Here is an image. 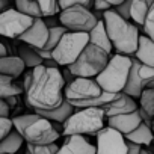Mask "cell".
I'll return each instance as SVG.
<instances>
[{"instance_id":"14","label":"cell","mask_w":154,"mask_h":154,"mask_svg":"<svg viewBox=\"0 0 154 154\" xmlns=\"http://www.w3.org/2000/svg\"><path fill=\"white\" fill-rule=\"evenodd\" d=\"M142 124L139 112H131V113H125V115H118V116H112L107 118V127L118 131L122 136L130 134L131 131H134L139 125Z\"/></svg>"},{"instance_id":"22","label":"cell","mask_w":154,"mask_h":154,"mask_svg":"<svg viewBox=\"0 0 154 154\" xmlns=\"http://www.w3.org/2000/svg\"><path fill=\"white\" fill-rule=\"evenodd\" d=\"M124 139H125L127 142H131V143H136V145L145 148V146H149V145L152 143V140H154V133H152V130H151L149 127H146L145 124H140L134 131H131L130 134L124 136Z\"/></svg>"},{"instance_id":"15","label":"cell","mask_w":154,"mask_h":154,"mask_svg":"<svg viewBox=\"0 0 154 154\" xmlns=\"http://www.w3.org/2000/svg\"><path fill=\"white\" fill-rule=\"evenodd\" d=\"M56 154H95V145L85 136H68Z\"/></svg>"},{"instance_id":"10","label":"cell","mask_w":154,"mask_h":154,"mask_svg":"<svg viewBox=\"0 0 154 154\" xmlns=\"http://www.w3.org/2000/svg\"><path fill=\"white\" fill-rule=\"evenodd\" d=\"M154 80V68L142 65L134 57H131V68L128 72V79L124 88V94L134 98H139L142 91Z\"/></svg>"},{"instance_id":"11","label":"cell","mask_w":154,"mask_h":154,"mask_svg":"<svg viewBox=\"0 0 154 154\" xmlns=\"http://www.w3.org/2000/svg\"><path fill=\"white\" fill-rule=\"evenodd\" d=\"M32 18L23 15L15 8H9L0 14V36L18 39L32 24Z\"/></svg>"},{"instance_id":"4","label":"cell","mask_w":154,"mask_h":154,"mask_svg":"<svg viewBox=\"0 0 154 154\" xmlns=\"http://www.w3.org/2000/svg\"><path fill=\"white\" fill-rule=\"evenodd\" d=\"M131 68V57L122 54H112L104 69L95 77V82L103 92L119 94L124 91L128 72Z\"/></svg>"},{"instance_id":"13","label":"cell","mask_w":154,"mask_h":154,"mask_svg":"<svg viewBox=\"0 0 154 154\" xmlns=\"http://www.w3.org/2000/svg\"><path fill=\"white\" fill-rule=\"evenodd\" d=\"M47 38H48V29L44 24L42 18H38V20H33L32 21L30 27L18 39L23 44L30 45L33 48H44L45 47V42H47Z\"/></svg>"},{"instance_id":"16","label":"cell","mask_w":154,"mask_h":154,"mask_svg":"<svg viewBox=\"0 0 154 154\" xmlns=\"http://www.w3.org/2000/svg\"><path fill=\"white\" fill-rule=\"evenodd\" d=\"M136 110H137L136 100H133L131 97L125 95L124 92H119L112 103H109L106 107H103V112H104L106 119L107 118H112V116H118V115L131 113V112H136Z\"/></svg>"},{"instance_id":"18","label":"cell","mask_w":154,"mask_h":154,"mask_svg":"<svg viewBox=\"0 0 154 154\" xmlns=\"http://www.w3.org/2000/svg\"><path fill=\"white\" fill-rule=\"evenodd\" d=\"M133 56L142 65L154 68V42L151 39H148L145 35H140L139 42H137V48H136Z\"/></svg>"},{"instance_id":"35","label":"cell","mask_w":154,"mask_h":154,"mask_svg":"<svg viewBox=\"0 0 154 154\" xmlns=\"http://www.w3.org/2000/svg\"><path fill=\"white\" fill-rule=\"evenodd\" d=\"M42 21H44V24L47 26V29H53V27L60 26V23H59V15H57V17H47V18H42Z\"/></svg>"},{"instance_id":"27","label":"cell","mask_w":154,"mask_h":154,"mask_svg":"<svg viewBox=\"0 0 154 154\" xmlns=\"http://www.w3.org/2000/svg\"><path fill=\"white\" fill-rule=\"evenodd\" d=\"M139 110L154 119V88H146L139 97Z\"/></svg>"},{"instance_id":"29","label":"cell","mask_w":154,"mask_h":154,"mask_svg":"<svg viewBox=\"0 0 154 154\" xmlns=\"http://www.w3.org/2000/svg\"><path fill=\"white\" fill-rule=\"evenodd\" d=\"M66 32H68V30H66L65 27H62V26H57V27L48 29V38H47V42H45L44 50L51 51V50L59 44V41L62 39V36H63Z\"/></svg>"},{"instance_id":"44","label":"cell","mask_w":154,"mask_h":154,"mask_svg":"<svg viewBox=\"0 0 154 154\" xmlns=\"http://www.w3.org/2000/svg\"><path fill=\"white\" fill-rule=\"evenodd\" d=\"M139 154H152V152H151V151H148V149H146V148H142V149H140V152H139Z\"/></svg>"},{"instance_id":"7","label":"cell","mask_w":154,"mask_h":154,"mask_svg":"<svg viewBox=\"0 0 154 154\" xmlns=\"http://www.w3.org/2000/svg\"><path fill=\"white\" fill-rule=\"evenodd\" d=\"M109 57H110V54H107L101 48H98L92 44H88L83 48V51L80 53V56L77 57V60L66 68L74 77L95 79L107 65Z\"/></svg>"},{"instance_id":"17","label":"cell","mask_w":154,"mask_h":154,"mask_svg":"<svg viewBox=\"0 0 154 154\" xmlns=\"http://www.w3.org/2000/svg\"><path fill=\"white\" fill-rule=\"evenodd\" d=\"M26 71L24 63L21 62V59L18 56H12L8 54L5 57H0V75L9 77V79H17V77L23 75V72Z\"/></svg>"},{"instance_id":"31","label":"cell","mask_w":154,"mask_h":154,"mask_svg":"<svg viewBox=\"0 0 154 154\" xmlns=\"http://www.w3.org/2000/svg\"><path fill=\"white\" fill-rule=\"evenodd\" d=\"M130 3H131V0H124V2L121 5H118L116 8H113V11L124 20L130 21Z\"/></svg>"},{"instance_id":"20","label":"cell","mask_w":154,"mask_h":154,"mask_svg":"<svg viewBox=\"0 0 154 154\" xmlns=\"http://www.w3.org/2000/svg\"><path fill=\"white\" fill-rule=\"evenodd\" d=\"M72 112H74V107L63 98V101H62V104L59 107H56L53 110H48V112H35V113L42 116V118H45L47 121H50L53 124H60L62 125L72 115Z\"/></svg>"},{"instance_id":"42","label":"cell","mask_w":154,"mask_h":154,"mask_svg":"<svg viewBox=\"0 0 154 154\" xmlns=\"http://www.w3.org/2000/svg\"><path fill=\"white\" fill-rule=\"evenodd\" d=\"M5 56H8V48L3 42H0V57H5Z\"/></svg>"},{"instance_id":"12","label":"cell","mask_w":154,"mask_h":154,"mask_svg":"<svg viewBox=\"0 0 154 154\" xmlns=\"http://www.w3.org/2000/svg\"><path fill=\"white\" fill-rule=\"evenodd\" d=\"M95 154H127V145L122 134L104 127L97 134Z\"/></svg>"},{"instance_id":"43","label":"cell","mask_w":154,"mask_h":154,"mask_svg":"<svg viewBox=\"0 0 154 154\" xmlns=\"http://www.w3.org/2000/svg\"><path fill=\"white\" fill-rule=\"evenodd\" d=\"M32 148H33V146L27 143V145H26V151H24V154H33V152H32Z\"/></svg>"},{"instance_id":"19","label":"cell","mask_w":154,"mask_h":154,"mask_svg":"<svg viewBox=\"0 0 154 154\" xmlns=\"http://www.w3.org/2000/svg\"><path fill=\"white\" fill-rule=\"evenodd\" d=\"M88 38H89V44L101 48L103 51H106L107 54L112 53V44H110V39L107 36V32H106V27H104V23L103 20L97 21V24L92 27V30L88 33Z\"/></svg>"},{"instance_id":"26","label":"cell","mask_w":154,"mask_h":154,"mask_svg":"<svg viewBox=\"0 0 154 154\" xmlns=\"http://www.w3.org/2000/svg\"><path fill=\"white\" fill-rule=\"evenodd\" d=\"M15 9L18 12H21L23 15L32 18V20H38L41 18V12L38 8V2L35 0H17L15 2Z\"/></svg>"},{"instance_id":"34","label":"cell","mask_w":154,"mask_h":154,"mask_svg":"<svg viewBox=\"0 0 154 154\" xmlns=\"http://www.w3.org/2000/svg\"><path fill=\"white\" fill-rule=\"evenodd\" d=\"M30 83H32V69H29V71H24V72H23V83H20V85H23V86H21L23 94L29 89Z\"/></svg>"},{"instance_id":"30","label":"cell","mask_w":154,"mask_h":154,"mask_svg":"<svg viewBox=\"0 0 154 154\" xmlns=\"http://www.w3.org/2000/svg\"><path fill=\"white\" fill-rule=\"evenodd\" d=\"M142 30H143V35L154 42V2H152V5L148 9V14L145 17Z\"/></svg>"},{"instance_id":"38","label":"cell","mask_w":154,"mask_h":154,"mask_svg":"<svg viewBox=\"0 0 154 154\" xmlns=\"http://www.w3.org/2000/svg\"><path fill=\"white\" fill-rule=\"evenodd\" d=\"M125 145H127V154H139L142 149V146L131 143V142H127V140H125Z\"/></svg>"},{"instance_id":"25","label":"cell","mask_w":154,"mask_h":154,"mask_svg":"<svg viewBox=\"0 0 154 154\" xmlns=\"http://www.w3.org/2000/svg\"><path fill=\"white\" fill-rule=\"evenodd\" d=\"M23 94L21 85L15 83L12 79L0 75V100H6L9 97H20Z\"/></svg>"},{"instance_id":"28","label":"cell","mask_w":154,"mask_h":154,"mask_svg":"<svg viewBox=\"0 0 154 154\" xmlns=\"http://www.w3.org/2000/svg\"><path fill=\"white\" fill-rule=\"evenodd\" d=\"M38 2V8L41 12V18H47V17H57L60 14L59 5L56 0H36Z\"/></svg>"},{"instance_id":"41","label":"cell","mask_w":154,"mask_h":154,"mask_svg":"<svg viewBox=\"0 0 154 154\" xmlns=\"http://www.w3.org/2000/svg\"><path fill=\"white\" fill-rule=\"evenodd\" d=\"M42 66H45V68H59V66L56 65V62H54L53 59H48V60H44V63H42Z\"/></svg>"},{"instance_id":"1","label":"cell","mask_w":154,"mask_h":154,"mask_svg":"<svg viewBox=\"0 0 154 154\" xmlns=\"http://www.w3.org/2000/svg\"><path fill=\"white\" fill-rule=\"evenodd\" d=\"M63 79L59 68L38 66L32 69V83L24 92L26 104L33 112H48L63 101Z\"/></svg>"},{"instance_id":"45","label":"cell","mask_w":154,"mask_h":154,"mask_svg":"<svg viewBox=\"0 0 154 154\" xmlns=\"http://www.w3.org/2000/svg\"><path fill=\"white\" fill-rule=\"evenodd\" d=\"M146 88H154V80H152V82H151V83H149ZM146 88H145V89H146Z\"/></svg>"},{"instance_id":"6","label":"cell","mask_w":154,"mask_h":154,"mask_svg":"<svg viewBox=\"0 0 154 154\" xmlns=\"http://www.w3.org/2000/svg\"><path fill=\"white\" fill-rule=\"evenodd\" d=\"M91 9H92L91 0H77L75 5H72L71 8L60 11L59 23L68 32L89 33L98 21Z\"/></svg>"},{"instance_id":"8","label":"cell","mask_w":154,"mask_h":154,"mask_svg":"<svg viewBox=\"0 0 154 154\" xmlns=\"http://www.w3.org/2000/svg\"><path fill=\"white\" fill-rule=\"evenodd\" d=\"M88 44H89L88 33L66 32L59 41V44L51 50V59L56 62L57 66L66 68L77 60V57L80 56V53Z\"/></svg>"},{"instance_id":"5","label":"cell","mask_w":154,"mask_h":154,"mask_svg":"<svg viewBox=\"0 0 154 154\" xmlns=\"http://www.w3.org/2000/svg\"><path fill=\"white\" fill-rule=\"evenodd\" d=\"M103 109H74L72 115L62 124V134L68 136H95L104 128Z\"/></svg>"},{"instance_id":"33","label":"cell","mask_w":154,"mask_h":154,"mask_svg":"<svg viewBox=\"0 0 154 154\" xmlns=\"http://www.w3.org/2000/svg\"><path fill=\"white\" fill-rule=\"evenodd\" d=\"M11 130H12L11 118H0V140H2Z\"/></svg>"},{"instance_id":"2","label":"cell","mask_w":154,"mask_h":154,"mask_svg":"<svg viewBox=\"0 0 154 154\" xmlns=\"http://www.w3.org/2000/svg\"><path fill=\"white\" fill-rule=\"evenodd\" d=\"M103 23L112 48L116 51V54L131 57L137 48L140 36L139 27H136L131 21L121 18L113 9H109L103 14Z\"/></svg>"},{"instance_id":"46","label":"cell","mask_w":154,"mask_h":154,"mask_svg":"<svg viewBox=\"0 0 154 154\" xmlns=\"http://www.w3.org/2000/svg\"><path fill=\"white\" fill-rule=\"evenodd\" d=\"M151 130H152V133H154V119H152V127H151Z\"/></svg>"},{"instance_id":"21","label":"cell","mask_w":154,"mask_h":154,"mask_svg":"<svg viewBox=\"0 0 154 154\" xmlns=\"http://www.w3.org/2000/svg\"><path fill=\"white\" fill-rule=\"evenodd\" d=\"M154 0H131L130 3V20L136 27H142L149 6Z\"/></svg>"},{"instance_id":"9","label":"cell","mask_w":154,"mask_h":154,"mask_svg":"<svg viewBox=\"0 0 154 154\" xmlns=\"http://www.w3.org/2000/svg\"><path fill=\"white\" fill-rule=\"evenodd\" d=\"M101 92L103 91L100 89V86L97 85V82L94 79H80V77H75L69 85H65L63 98L74 107L80 103H86L89 100L100 97Z\"/></svg>"},{"instance_id":"37","label":"cell","mask_w":154,"mask_h":154,"mask_svg":"<svg viewBox=\"0 0 154 154\" xmlns=\"http://www.w3.org/2000/svg\"><path fill=\"white\" fill-rule=\"evenodd\" d=\"M60 74H62V79H63V83L65 85H69L74 79H75V77L68 71V68H63V69H60Z\"/></svg>"},{"instance_id":"32","label":"cell","mask_w":154,"mask_h":154,"mask_svg":"<svg viewBox=\"0 0 154 154\" xmlns=\"http://www.w3.org/2000/svg\"><path fill=\"white\" fill-rule=\"evenodd\" d=\"M57 149H59V145L50 143V145H44V146H33L32 148V152L33 154H56Z\"/></svg>"},{"instance_id":"3","label":"cell","mask_w":154,"mask_h":154,"mask_svg":"<svg viewBox=\"0 0 154 154\" xmlns=\"http://www.w3.org/2000/svg\"><path fill=\"white\" fill-rule=\"evenodd\" d=\"M12 128L21 134L26 143L33 146H44L50 143H56L60 133L53 127L50 121L33 113L17 115L12 119Z\"/></svg>"},{"instance_id":"24","label":"cell","mask_w":154,"mask_h":154,"mask_svg":"<svg viewBox=\"0 0 154 154\" xmlns=\"http://www.w3.org/2000/svg\"><path fill=\"white\" fill-rule=\"evenodd\" d=\"M18 57L21 59V62L24 63V68H29V69H33V68H38L44 63L42 57L36 53V50L30 45H26V44H21L18 48Z\"/></svg>"},{"instance_id":"36","label":"cell","mask_w":154,"mask_h":154,"mask_svg":"<svg viewBox=\"0 0 154 154\" xmlns=\"http://www.w3.org/2000/svg\"><path fill=\"white\" fill-rule=\"evenodd\" d=\"M11 116V109L8 107L5 100H0V118H9Z\"/></svg>"},{"instance_id":"40","label":"cell","mask_w":154,"mask_h":154,"mask_svg":"<svg viewBox=\"0 0 154 154\" xmlns=\"http://www.w3.org/2000/svg\"><path fill=\"white\" fill-rule=\"evenodd\" d=\"M9 8H11L9 2H6V0H0V14L5 12V11H6V9H9Z\"/></svg>"},{"instance_id":"23","label":"cell","mask_w":154,"mask_h":154,"mask_svg":"<svg viewBox=\"0 0 154 154\" xmlns=\"http://www.w3.org/2000/svg\"><path fill=\"white\" fill-rule=\"evenodd\" d=\"M24 139L14 128L0 140V154H17L23 146Z\"/></svg>"},{"instance_id":"39","label":"cell","mask_w":154,"mask_h":154,"mask_svg":"<svg viewBox=\"0 0 154 154\" xmlns=\"http://www.w3.org/2000/svg\"><path fill=\"white\" fill-rule=\"evenodd\" d=\"M5 101H6L8 107H9V109L12 110V109H14V107H15V106L18 104V97H9V98H6Z\"/></svg>"}]
</instances>
